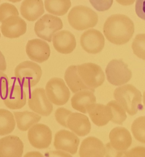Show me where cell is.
<instances>
[{
	"label": "cell",
	"mask_w": 145,
	"mask_h": 157,
	"mask_svg": "<svg viewBox=\"0 0 145 157\" xmlns=\"http://www.w3.org/2000/svg\"><path fill=\"white\" fill-rule=\"evenodd\" d=\"M24 157H44V156L39 151H33L27 153Z\"/></svg>",
	"instance_id": "40"
},
{
	"label": "cell",
	"mask_w": 145,
	"mask_h": 157,
	"mask_svg": "<svg viewBox=\"0 0 145 157\" xmlns=\"http://www.w3.org/2000/svg\"><path fill=\"white\" fill-rule=\"evenodd\" d=\"M66 128L77 136L84 137L91 131V123L87 116L80 113H71L66 120Z\"/></svg>",
	"instance_id": "17"
},
{
	"label": "cell",
	"mask_w": 145,
	"mask_h": 157,
	"mask_svg": "<svg viewBox=\"0 0 145 157\" xmlns=\"http://www.w3.org/2000/svg\"><path fill=\"white\" fill-rule=\"evenodd\" d=\"M145 117L144 116L137 118L131 124V129L133 136L136 140L141 143L145 142Z\"/></svg>",
	"instance_id": "29"
},
{
	"label": "cell",
	"mask_w": 145,
	"mask_h": 157,
	"mask_svg": "<svg viewBox=\"0 0 145 157\" xmlns=\"http://www.w3.org/2000/svg\"><path fill=\"white\" fill-rule=\"evenodd\" d=\"M77 73L82 82L88 88L95 92L104 80L105 75L100 66L94 63H85L77 66Z\"/></svg>",
	"instance_id": "5"
},
{
	"label": "cell",
	"mask_w": 145,
	"mask_h": 157,
	"mask_svg": "<svg viewBox=\"0 0 145 157\" xmlns=\"http://www.w3.org/2000/svg\"><path fill=\"white\" fill-rule=\"evenodd\" d=\"M45 92L49 101L53 104L61 106L65 104L70 93L64 81L60 78H53L46 83Z\"/></svg>",
	"instance_id": "8"
},
{
	"label": "cell",
	"mask_w": 145,
	"mask_h": 157,
	"mask_svg": "<svg viewBox=\"0 0 145 157\" xmlns=\"http://www.w3.org/2000/svg\"><path fill=\"white\" fill-rule=\"evenodd\" d=\"M135 10L138 16L144 20V0H136Z\"/></svg>",
	"instance_id": "37"
},
{
	"label": "cell",
	"mask_w": 145,
	"mask_h": 157,
	"mask_svg": "<svg viewBox=\"0 0 145 157\" xmlns=\"http://www.w3.org/2000/svg\"><path fill=\"white\" fill-rule=\"evenodd\" d=\"M114 98L130 115L133 116L143 107L141 93L134 86L127 84L116 88Z\"/></svg>",
	"instance_id": "2"
},
{
	"label": "cell",
	"mask_w": 145,
	"mask_h": 157,
	"mask_svg": "<svg viewBox=\"0 0 145 157\" xmlns=\"http://www.w3.org/2000/svg\"><path fill=\"white\" fill-rule=\"evenodd\" d=\"M79 144L80 139L78 136L67 130H60L54 136V146L56 150L74 155L78 150Z\"/></svg>",
	"instance_id": "12"
},
{
	"label": "cell",
	"mask_w": 145,
	"mask_h": 157,
	"mask_svg": "<svg viewBox=\"0 0 145 157\" xmlns=\"http://www.w3.org/2000/svg\"><path fill=\"white\" fill-rule=\"evenodd\" d=\"M14 117L18 129L22 131L29 130L41 120L40 115L29 111L15 112H14Z\"/></svg>",
	"instance_id": "24"
},
{
	"label": "cell",
	"mask_w": 145,
	"mask_h": 157,
	"mask_svg": "<svg viewBox=\"0 0 145 157\" xmlns=\"http://www.w3.org/2000/svg\"><path fill=\"white\" fill-rule=\"evenodd\" d=\"M92 122L98 126H104L108 124L112 118V112L108 105L95 104L87 112Z\"/></svg>",
	"instance_id": "23"
},
{
	"label": "cell",
	"mask_w": 145,
	"mask_h": 157,
	"mask_svg": "<svg viewBox=\"0 0 145 157\" xmlns=\"http://www.w3.org/2000/svg\"><path fill=\"white\" fill-rule=\"evenodd\" d=\"M28 139L33 147L38 149L49 147L52 140V132L49 128L44 124L37 123L28 131Z\"/></svg>",
	"instance_id": "9"
},
{
	"label": "cell",
	"mask_w": 145,
	"mask_h": 157,
	"mask_svg": "<svg viewBox=\"0 0 145 157\" xmlns=\"http://www.w3.org/2000/svg\"><path fill=\"white\" fill-rule=\"evenodd\" d=\"M25 51L30 60L40 63L48 60L51 53L49 44L39 39L29 40L27 43Z\"/></svg>",
	"instance_id": "13"
},
{
	"label": "cell",
	"mask_w": 145,
	"mask_h": 157,
	"mask_svg": "<svg viewBox=\"0 0 145 157\" xmlns=\"http://www.w3.org/2000/svg\"><path fill=\"white\" fill-rule=\"evenodd\" d=\"M68 21L72 28L82 31L95 27L98 22V16L91 8L79 5L70 10L68 14Z\"/></svg>",
	"instance_id": "3"
},
{
	"label": "cell",
	"mask_w": 145,
	"mask_h": 157,
	"mask_svg": "<svg viewBox=\"0 0 145 157\" xmlns=\"http://www.w3.org/2000/svg\"><path fill=\"white\" fill-rule=\"evenodd\" d=\"M64 80L73 93H76L82 90H90L79 77L76 65H70L67 68L64 74Z\"/></svg>",
	"instance_id": "25"
},
{
	"label": "cell",
	"mask_w": 145,
	"mask_h": 157,
	"mask_svg": "<svg viewBox=\"0 0 145 157\" xmlns=\"http://www.w3.org/2000/svg\"><path fill=\"white\" fill-rule=\"evenodd\" d=\"M62 27L63 23L59 17L45 14L35 23L34 30L38 37L48 42H51L54 34Z\"/></svg>",
	"instance_id": "7"
},
{
	"label": "cell",
	"mask_w": 145,
	"mask_h": 157,
	"mask_svg": "<svg viewBox=\"0 0 145 157\" xmlns=\"http://www.w3.org/2000/svg\"><path fill=\"white\" fill-rule=\"evenodd\" d=\"M108 81L114 86H122L128 83L132 76L131 71L128 65L122 60L113 59L106 68Z\"/></svg>",
	"instance_id": "6"
},
{
	"label": "cell",
	"mask_w": 145,
	"mask_h": 157,
	"mask_svg": "<svg viewBox=\"0 0 145 157\" xmlns=\"http://www.w3.org/2000/svg\"><path fill=\"white\" fill-rule=\"evenodd\" d=\"M0 2H1V0H0Z\"/></svg>",
	"instance_id": "44"
},
{
	"label": "cell",
	"mask_w": 145,
	"mask_h": 157,
	"mask_svg": "<svg viewBox=\"0 0 145 157\" xmlns=\"http://www.w3.org/2000/svg\"><path fill=\"white\" fill-rule=\"evenodd\" d=\"M45 157H72V156L69 153L62 150H55L49 151L45 153Z\"/></svg>",
	"instance_id": "38"
},
{
	"label": "cell",
	"mask_w": 145,
	"mask_h": 157,
	"mask_svg": "<svg viewBox=\"0 0 145 157\" xmlns=\"http://www.w3.org/2000/svg\"><path fill=\"white\" fill-rule=\"evenodd\" d=\"M135 32L133 21L123 14H113L106 21L103 33L107 40L116 45H123L132 38Z\"/></svg>",
	"instance_id": "1"
},
{
	"label": "cell",
	"mask_w": 145,
	"mask_h": 157,
	"mask_svg": "<svg viewBox=\"0 0 145 157\" xmlns=\"http://www.w3.org/2000/svg\"><path fill=\"white\" fill-rule=\"evenodd\" d=\"M52 39L54 49L61 54H70L76 48V37L69 31L58 32L54 34Z\"/></svg>",
	"instance_id": "18"
},
{
	"label": "cell",
	"mask_w": 145,
	"mask_h": 157,
	"mask_svg": "<svg viewBox=\"0 0 145 157\" xmlns=\"http://www.w3.org/2000/svg\"><path fill=\"white\" fill-rule=\"evenodd\" d=\"M1 31L6 38H18L26 33L27 24L19 16H10L2 22Z\"/></svg>",
	"instance_id": "15"
},
{
	"label": "cell",
	"mask_w": 145,
	"mask_h": 157,
	"mask_svg": "<svg viewBox=\"0 0 145 157\" xmlns=\"http://www.w3.org/2000/svg\"><path fill=\"white\" fill-rule=\"evenodd\" d=\"M7 68V65L4 55L0 51V71H5Z\"/></svg>",
	"instance_id": "39"
},
{
	"label": "cell",
	"mask_w": 145,
	"mask_h": 157,
	"mask_svg": "<svg viewBox=\"0 0 145 157\" xmlns=\"http://www.w3.org/2000/svg\"><path fill=\"white\" fill-rule=\"evenodd\" d=\"M144 42L145 35L144 33L137 35L132 43V49L133 53L139 58L144 60L145 52H144Z\"/></svg>",
	"instance_id": "30"
},
{
	"label": "cell",
	"mask_w": 145,
	"mask_h": 157,
	"mask_svg": "<svg viewBox=\"0 0 145 157\" xmlns=\"http://www.w3.org/2000/svg\"><path fill=\"white\" fill-rule=\"evenodd\" d=\"M28 104L33 112L41 116H49L53 110V104L49 101L45 90L41 88H36L31 92Z\"/></svg>",
	"instance_id": "10"
},
{
	"label": "cell",
	"mask_w": 145,
	"mask_h": 157,
	"mask_svg": "<svg viewBox=\"0 0 145 157\" xmlns=\"http://www.w3.org/2000/svg\"><path fill=\"white\" fill-rule=\"evenodd\" d=\"M111 145L118 151H127L131 146L132 137L125 128L119 126L112 129L109 133Z\"/></svg>",
	"instance_id": "20"
},
{
	"label": "cell",
	"mask_w": 145,
	"mask_h": 157,
	"mask_svg": "<svg viewBox=\"0 0 145 157\" xmlns=\"http://www.w3.org/2000/svg\"><path fill=\"white\" fill-rule=\"evenodd\" d=\"M21 13L28 21L38 20L45 13L43 0H24L21 6Z\"/></svg>",
	"instance_id": "22"
},
{
	"label": "cell",
	"mask_w": 145,
	"mask_h": 157,
	"mask_svg": "<svg viewBox=\"0 0 145 157\" xmlns=\"http://www.w3.org/2000/svg\"><path fill=\"white\" fill-rule=\"evenodd\" d=\"M125 151H118L115 150L110 144L108 143L105 145V154L106 157H122Z\"/></svg>",
	"instance_id": "35"
},
{
	"label": "cell",
	"mask_w": 145,
	"mask_h": 157,
	"mask_svg": "<svg viewBox=\"0 0 145 157\" xmlns=\"http://www.w3.org/2000/svg\"><path fill=\"white\" fill-rule=\"evenodd\" d=\"M24 144L16 136H7L0 139V157H22Z\"/></svg>",
	"instance_id": "14"
},
{
	"label": "cell",
	"mask_w": 145,
	"mask_h": 157,
	"mask_svg": "<svg viewBox=\"0 0 145 157\" xmlns=\"http://www.w3.org/2000/svg\"><path fill=\"white\" fill-rule=\"evenodd\" d=\"M9 2H12V3H18V2H20L22 0H8Z\"/></svg>",
	"instance_id": "42"
},
{
	"label": "cell",
	"mask_w": 145,
	"mask_h": 157,
	"mask_svg": "<svg viewBox=\"0 0 145 157\" xmlns=\"http://www.w3.org/2000/svg\"><path fill=\"white\" fill-rule=\"evenodd\" d=\"M105 146L97 137L90 136L82 142L79 149L80 157H104Z\"/></svg>",
	"instance_id": "19"
},
{
	"label": "cell",
	"mask_w": 145,
	"mask_h": 157,
	"mask_svg": "<svg viewBox=\"0 0 145 157\" xmlns=\"http://www.w3.org/2000/svg\"><path fill=\"white\" fill-rule=\"evenodd\" d=\"M9 85V79L8 76L3 73V71H0V96H2Z\"/></svg>",
	"instance_id": "36"
},
{
	"label": "cell",
	"mask_w": 145,
	"mask_h": 157,
	"mask_svg": "<svg viewBox=\"0 0 145 157\" xmlns=\"http://www.w3.org/2000/svg\"><path fill=\"white\" fill-rule=\"evenodd\" d=\"M116 2L122 6H130L135 3V0H116Z\"/></svg>",
	"instance_id": "41"
},
{
	"label": "cell",
	"mask_w": 145,
	"mask_h": 157,
	"mask_svg": "<svg viewBox=\"0 0 145 157\" xmlns=\"http://www.w3.org/2000/svg\"><path fill=\"white\" fill-rule=\"evenodd\" d=\"M107 105L110 107L112 112V118L111 121L114 123L122 125L127 119L125 110L116 101L109 102Z\"/></svg>",
	"instance_id": "28"
},
{
	"label": "cell",
	"mask_w": 145,
	"mask_h": 157,
	"mask_svg": "<svg viewBox=\"0 0 145 157\" xmlns=\"http://www.w3.org/2000/svg\"><path fill=\"white\" fill-rule=\"evenodd\" d=\"M90 2L96 10L103 12L111 8L113 4V0H90Z\"/></svg>",
	"instance_id": "32"
},
{
	"label": "cell",
	"mask_w": 145,
	"mask_h": 157,
	"mask_svg": "<svg viewBox=\"0 0 145 157\" xmlns=\"http://www.w3.org/2000/svg\"><path fill=\"white\" fill-rule=\"evenodd\" d=\"M80 40L83 49L89 54H98L104 47V37L100 31L96 29H92L85 31L81 35Z\"/></svg>",
	"instance_id": "11"
},
{
	"label": "cell",
	"mask_w": 145,
	"mask_h": 157,
	"mask_svg": "<svg viewBox=\"0 0 145 157\" xmlns=\"http://www.w3.org/2000/svg\"><path fill=\"white\" fill-rule=\"evenodd\" d=\"M14 75L21 85L32 88L37 85L42 76L41 67L32 61H24L15 68Z\"/></svg>",
	"instance_id": "4"
},
{
	"label": "cell",
	"mask_w": 145,
	"mask_h": 157,
	"mask_svg": "<svg viewBox=\"0 0 145 157\" xmlns=\"http://www.w3.org/2000/svg\"><path fill=\"white\" fill-rule=\"evenodd\" d=\"M15 127L16 121L13 114L8 110L0 109V136L11 134Z\"/></svg>",
	"instance_id": "27"
},
{
	"label": "cell",
	"mask_w": 145,
	"mask_h": 157,
	"mask_svg": "<svg viewBox=\"0 0 145 157\" xmlns=\"http://www.w3.org/2000/svg\"><path fill=\"white\" fill-rule=\"evenodd\" d=\"M13 16H19V12L15 6L4 3L0 5V22L2 23L8 17Z\"/></svg>",
	"instance_id": "31"
},
{
	"label": "cell",
	"mask_w": 145,
	"mask_h": 157,
	"mask_svg": "<svg viewBox=\"0 0 145 157\" xmlns=\"http://www.w3.org/2000/svg\"><path fill=\"white\" fill-rule=\"evenodd\" d=\"M2 98L5 105L8 109L12 110L23 108L27 101L25 92L21 86L16 85L8 88Z\"/></svg>",
	"instance_id": "16"
},
{
	"label": "cell",
	"mask_w": 145,
	"mask_h": 157,
	"mask_svg": "<svg viewBox=\"0 0 145 157\" xmlns=\"http://www.w3.org/2000/svg\"><path fill=\"white\" fill-rule=\"evenodd\" d=\"M96 103V96L91 90L78 91L71 99L72 108L82 113H87L88 109Z\"/></svg>",
	"instance_id": "21"
},
{
	"label": "cell",
	"mask_w": 145,
	"mask_h": 157,
	"mask_svg": "<svg viewBox=\"0 0 145 157\" xmlns=\"http://www.w3.org/2000/svg\"><path fill=\"white\" fill-rule=\"evenodd\" d=\"M122 157H145V148L143 146H138L128 151H125Z\"/></svg>",
	"instance_id": "34"
},
{
	"label": "cell",
	"mask_w": 145,
	"mask_h": 157,
	"mask_svg": "<svg viewBox=\"0 0 145 157\" xmlns=\"http://www.w3.org/2000/svg\"><path fill=\"white\" fill-rule=\"evenodd\" d=\"M70 7V0H45V8L52 15L62 16Z\"/></svg>",
	"instance_id": "26"
},
{
	"label": "cell",
	"mask_w": 145,
	"mask_h": 157,
	"mask_svg": "<svg viewBox=\"0 0 145 157\" xmlns=\"http://www.w3.org/2000/svg\"><path fill=\"white\" fill-rule=\"evenodd\" d=\"M0 38H1V33H0Z\"/></svg>",
	"instance_id": "43"
},
{
	"label": "cell",
	"mask_w": 145,
	"mask_h": 157,
	"mask_svg": "<svg viewBox=\"0 0 145 157\" xmlns=\"http://www.w3.org/2000/svg\"><path fill=\"white\" fill-rule=\"evenodd\" d=\"M72 113L71 111L65 109L60 107L56 109L54 116L56 120L58 123H59L61 126L66 128V120L68 116Z\"/></svg>",
	"instance_id": "33"
}]
</instances>
